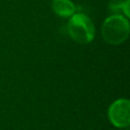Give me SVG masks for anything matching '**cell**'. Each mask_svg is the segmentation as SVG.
I'll return each instance as SVG.
<instances>
[{"label":"cell","instance_id":"6da1fadb","mask_svg":"<svg viewBox=\"0 0 130 130\" xmlns=\"http://www.w3.org/2000/svg\"><path fill=\"white\" fill-rule=\"evenodd\" d=\"M130 31L128 19L120 14H113L107 17L102 26L103 39L111 45L124 43Z\"/></svg>","mask_w":130,"mask_h":130},{"label":"cell","instance_id":"5b68a950","mask_svg":"<svg viewBox=\"0 0 130 130\" xmlns=\"http://www.w3.org/2000/svg\"><path fill=\"white\" fill-rule=\"evenodd\" d=\"M110 11L113 12L114 14H120L128 18L129 17V0L111 2Z\"/></svg>","mask_w":130,"mask_h":130},{"label":"cell","instance_id":"7a4b0ae2","mask_svg":"<svg viewBox=\"0 0 130 130\" xmlns=\"http://www.w3.org/2000/svg\"><path fill=\"white\" fill-rule=\"evenodd\" d=\"M70 38L78 44H88L94 39V25L91 19L83 13H74L67 24Z\"/></svg>","mask_w":130,"mask_h":130},{"label":"cell","instance_id":"3957f363","mask_svg":"<svg viewBox=\"0 0 130 130\" xmlns=\"http://www.w3.org/2000/svg\"><path fill=\"white\" fill-rule=\"evenodd\" d=\"M112 124L118 128L127 127L130 123V103L127 99H119L112 103L108 110Z\"/></svg>","mask_w":130,"mask_h":130},{"label":"cell","instance_id":"277c9868","mask_svg":"<svg viewBox=\"0 0 130 130\" xmlns=\"http://www.w3.org/2000/svg\"><path fill=\"white\" fill-rule=\"evenodd\" d=\"M52 9L55 14L67 18L75 13L76 7L71 0H52Z\"/></svg>","mask_w":130,"mask_h":130}]
</instances>
